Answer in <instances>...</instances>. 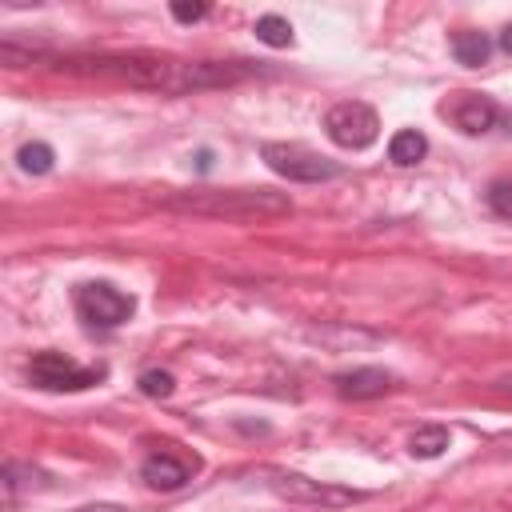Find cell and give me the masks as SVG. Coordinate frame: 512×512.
Returning <instances> with one entry per match:
<instances>
[{
  "mask_svg": "<svg viewBox=\"0 0 512 512\" xmlns=\"http://www.w3.org/2000/svg\"><path fill=\"white\" fill-rule=\"evenodd\" d=\"M452 52H456V60H460L464 68H480V64H488L492 44H488V36H484V32H456Z\"/></svg>",
  "mask_w": 512,
  "mask_h": 512,
  "instance_id": "obj_12",
  "label": "cell"
},
{
  "mask_svg": "<svg viewBox=\"0 0 512 512\" xmlns=\"http://www.w3.org/2000/svg\"><path fill=\"white\" fill-rule=\"evenodd\" d=\"M260 156H264V164H268L276 176L296 180V184H320V180L340 176V164L328 160V156H320V152L308 148V144H284V140H272V144L260 148Z\"/></svg>",
  "mask_w": 512,
  "mask_h": 512,
  "instance_id": "obj_2",
  "label": "cell"
},
{
  "mask_svg": "<svg viewBox=\"0 0 512 512\" xmlns=\"http://www.w3.org/2000/svg\"><path fill=\"white\" fill-rule=\"evenodd\" d=\"M424 156H428V140H424V132H416V128H400V132L388 140V160L400 164V168H412V164H420Z\"/></svg>",
  "mask_w": 512,
  "mask_h": 512,
  "instance_id": "obj_10",
  "label": "cell"
},
{
  "mask_svg": "<svg viewBox=\"0 0 512 512\" xmlns=\"http://www.w3.org/2000/svg\"><path fill=\"white\" fill-rule=\"evenodd\" d=\"M16 164H20V172H28V176H44V172H52L56 152H52V144L32 140V144H24V148L16 152Z\"/></svg>",
  "mask_w": 512,
  "mask_h": 512,
  "instance_id": "obj_13",
  "label": "cell"
},
{
  "mask_svg": "<svg viewBox=\"0 0 512 512\" xmlns=\"http://www.w3.org/2000/svg\"><path fill=\"white\" fill-rule=\"evenodd\" d=\"M140 476H144L152 488H160V492H176V488H184V484L192 480V468H188L184 460H176L172 452H152V456H144Z\"/></svg>",
  "mask_w": 512,
  "mask_h": 512,
  "instance_id": "obj_9",
  "label": "cell"
},
{
  "mask_svg": "<svg viewBox=\"0 0 512 512\" xmlns=\"http://www.w3.org/2000/svg\"><path fill=\"white\" fill-rule=\"evenodd\" d=\"M500 48H504V52H508V56H512V24H508V28H504V32H500Z\"/></svg>",
  "mask_w": 512,
  "mask_h": 512,
  "instance_id": "obj_20",
  "label": "cell"
},
{
  "mask_svg": "<svg viewBox=\"0 0 512 512\" xmlns=\"http://www.w3.org/2000/svg\"><path fill=\"white\" fill-rule=\"evenodd\" d=\"M0 476H4V492H8V500H16L20 488H32V484L44 488V472H40V468H24V464H16V460H8Z\"/></svg>",
  "mask_w": 512,
  "mask_h": 512,
  "instance_id": "obj_15",
  "label": "cell"
},
{
  "mask_svg": "<svg viewBox=\"0 0 512 512\" xmlns=\"http://www.w3.org/2000/svg\"><path fill=\"white\" fill-rule=\"evenodd\" d=\"M172 16H176L180 24H196V20H204V16H208V4H188V0H172Z\"/></svg>",
  "mask_w": 512,
  "mask_h": 512,
  "instance_id": "obj_18",
  "label": "cell"
},
{
  "mask_svg": "<svg viewBox=\"0 0 512 512\" xmlns=\"http://www.w3.org/2000/svg\"><path fill=\"white\" fill-rule=\"evenodd\" d=\"M76 512H124L120 504H84V508H76Z\"/></svg>",
  "mask_w": 512,
  "mask_h": 512,
  "instance_id": "obj_19",
  "label": "cell"
},
{
  "mask_svg": "<svg viewBox=\"0 0 512 512\" xmlns=\"http://www.w3.org/2000/svg\"><path fill=\"white\" fill-rule=\"evenodd\" d=\"M324 132H328V140H332L336 148L360 152V148L376 144V136H380V116H376V108L364 104V100H340V104L328 108Z\"/></svg>",
  "mask_w": 512,
  "mask_h": 512,
  "instance_id": "obj_3",
  "label": "cell"
},
{
  "mask_svg": "<svg viewBox=\"0 0 512 512\" xmlns=\"http://www.w3.org/2000/svg\"><path fill=\"white\" fill-rule=\"evenodd\" d=\"M488 208L504 220H512V176H496L488 184Z\"/></svg>",
  "mask_w": 512,
  "mask_h": 512,
  "instance_id": "obj_17",
  "label": "cell"
},
{
  "mask_svg": "<svg viewBox=\"0 0 512 512\" xmlns=\"http://www.w3.org/2000/svg\"><path fill=\"white\" fill-rule=\"evenodd\" d=\"M252 32H256V40L268 44V48H288V44H292V24H288L284 16H276V12L260 16Z\"/></svg>",
  "mask_w": 512,
  "mask_h": 512,
  "instance_id": "obj_14",
  "label": "cell"
},
{
  "mask_svg": "<svg viewBox=\"0 0 512 512\" xmlns=\"http://www.w3.org/2000/svg\"><path fill=\"white\" fill-rule=\"evenodd\" d=\"M164 208L172 212H192V216H212V220H268V216H288L292 196L276 188H220V192H164Z\"/></svg>",
  "mask_w": 512,
  "mask_h": 512,
  "instance_id": "obj_1",
  "label": "cell"
},
{
  "mask_svg": "<svg viewBox=\"0 0 512 512\" xmlns=\"http://www.w3.org/2000/svg\"><path fill=\"white\" fill-rule=\"evenodd\" d=\"M448 444H452V436H448V428H444V424H424V428H416V432H412L408 452H412L416 460H436Z\"/></svg>",
  "mask_w": 512,
  "mask_h": 512,
  "instance_id": "obj_11",
  "label": "cell"
},
{
  "mask_svg": "<svg viewBox=\"0 0 512 512\" xmlns=\"http://www.w3.org/2000/svg\"><path fill=\"white\" fill-rule=\"evenodd\" d=\"M108 372L104 368H80L72 356L64 352H36L32 364H28V380L44 392H80V388H92L100 384Z\"/></svg>",
  "mask_w": 512,
  "mask_h": 512,
  "instance_id": "obj_4",
  "label": "cell"
},
{
  "mask_svg": "<svg viewBox=\"0 0 512 512\" xmlns=\"http://www.w3.org/2000/svg\"><path fill=\"white\" fill-rule=\"evenodd\" d=\"M336 392L344 396V400H376V396H384V392H392L396 388V376L388 372V368H352V372H340L336 380Z\"/></svg>",
  "mask_w": 512,
  "mask_h": 512,
  "instance_id": "obj_8",
  "label": "cell"
},
{
  "mask_svg": "<svg viewBox=\"0 0 512 512\" xmlns=\"http://www.w3.org/2000/svg\"><path fill=\"white\" fill-rule=\"evenodd\" d=\"M76 312L92 328H116L136 312V300L108 280H88L76 288Z\"/></svg>",
  "mask_w": 512,
  "mask_h": 512,
  "instance_id": "obj_5",
  "label": "cell"
},
{
  "mask_svg": "<svg viewBox=\"0 0 512 512\" xmlns=\"http://www.w3.org/2000/svg\"><path fill=\"white\" fill-rule=\"evenodd\" d=\"M140 392L144 396H152V400H164V396H172L176 392V376L172 372H164V368H148V372H140Z\"/></svg>",
  "mask_w": 512,
  "mask_h": 512,
  "instance_id": "obj_16",
  "label": "cell"
},
{
  "mask_svg": "<svg viewBox=\"0 0 512 512\" xmlns=\"http://www.w3.org/2000/svg\"><path fill=\"white\" fill-rule=\"evenodd\" d=\"M464 136H480V132H492L496 128V120H500V108H496V100L492 96H484V92H456L452 100H444V108H440Z\"/></svg>",
  "mask_w": 512,
  "mask_h": 512,
  "instance_id": "obj_7",
  "label": "cell"
},
{
  "mask_svg": "<svg viewBox=\"0 0 512 512\" xmlns=\"http://www.w3.org/2000/svg\"><path fill=\"white\" fill-rule=\"evenodd\" d=\"M268 488L276 496H284L288 504H316V508H344V504L364 500V492H356V488L324 484V480H312V476H300V472H272Z\"/></svg>",
  "mask_w": 512,
  "mask_h": 512,
  "instance_id": "obj_6",
  "label": "cell"
},
{
  "mask_svg": "<svg viewBox=\"0 0 512 512\" xmlns=\"http://www.w3.org/2000/svg\"><path fill=\"white\" fill-rule=\"evenodd\" d=\"M196 160H200V172H208V168H212V152H200Z\"/></svg>",
  "mask_w": 512,
  "mask_h": 512,
  "instance_id": "obj_21",
  "label": "cell"
}]
</instances>
